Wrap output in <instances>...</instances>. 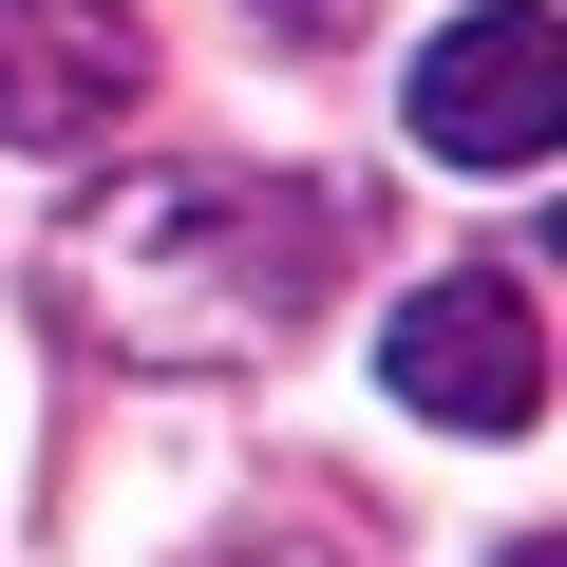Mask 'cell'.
Here are the masks:
<instances>
[{"label": "cell", "instance_id": "obj_1", "mask_svg": "<svg viewBox=\"0 0 567 567\" xmlns=\"http://www.w3.org/2000/svg\"><path fill=\"white\" fill-rule=\"evenodd\" d=\"M341 265H360V208L322 171H133L58 227V303L114 360H265L322 322Z\"/></svg>", "mask_w": 567, "mask_h": 567}, {"label": "cell", "instance_id": "obj_2", "mask_svg": "<svg viewBox=\"0 0 567 567\" xmlns=\"http://www.w3.org/2000/svg\"><path fill=\"white\" fill-rule=\"evenodd\" d=\"M379 379H398V416H435V435H529V416H548L529 284H511V265H435L416 303L379 322Z\"/></svg>", "mask_w": 567, "mask_h": 567}, {"label": "cell", "instance_id": "obj_3", "mask_svg": "<svg viewBox=\"0 0 567 567\" xmlns=\"http://www.w3.org/2000/svg\"><path fill=\"white\" fill-rule=\"evenodd\" d=\"M567 133V39H548V0H473V20L416 39V152L435 171H529Z\"/></svg>", "mask_w": 567, "mask_h": 567}, {"label": "cell", "instance_id": "obj_4", "mask_svg": "<svg viewBox=\"0 0 567 567\" xmlns=\"http://www.w3.org/2000/svg\"><path fill=\"white\" fill-rule=\"evenodd\" d=\"M152 95L133 0H0V152H95Z\"/></svg>", "mask_w": 567, "mask_h": 567}, {"label": "cell", "instance_id": "obj_5", "mask_svg": "<svg viewBox=\"0 0 567 567\" xmlns=\"http://www.w3.org/2000/svg\"><path fill=\"white\" fill-rule=\"evenodd\" d=\"M265 39H360V0H265Z\"/></svg>", "mask_w": 567, "mask_h": 567}, {"label": "cell", "instance_id": "obj_6", "mask_svg": "<svg viewBox=\"0 0 567 567\" xmlns=\"http://www.w3.org/2000/svg\"><path fill=\"white\" fill-rule=\"evenodd\" d=\"M208 567H341V548H303V529H265V548H208Z\"/></svg>", "mask_w": 567, "mask_h": 567}, {"label": "cell", "instance_id": "obj_7", "mask_svg": "<svg viewBox=\"0 0 567 567\" xmlns=\"http://www.w3.org/2000/svg\"><path fill=\"white\" fill-rule=\"evenodd\" d=\"M492 567H567V548H548V529H529V548H492Z\"/></svg>", "mask_w": 567, "mask_h": 567}]
</instances>
